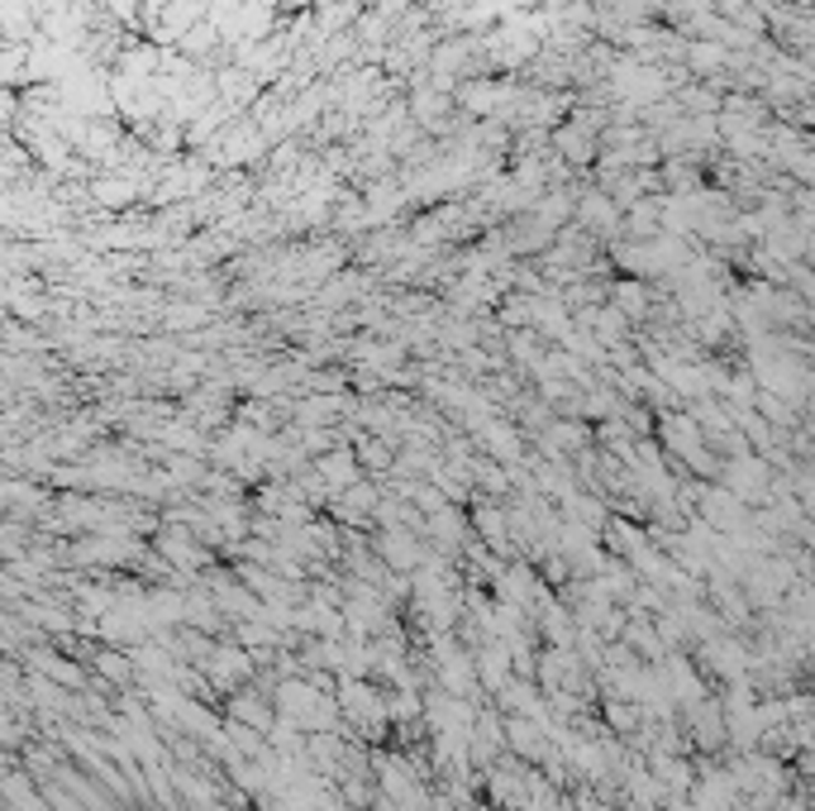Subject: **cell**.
Instances as JSON below:
<instances>
[{"label": "cell", "mask_w": 815, "mask_h": 811, "mask_svg": "<svg viewBox=\"0 0 815 811\" xmlns=\"http://www.w3.org/2000/svg\"><path fill=\"white\" fill-rule=\"evenodd\" d=\"M230 720H239L248 730H263V735H272V726H277L263 693H230Z\"/></svg>", "instance_id": "obj_1"}, {"label": "cell", "mask_w": 815, "mask_h": 811, "mask_svg": "<svg viewBox=\"0 0 815 811\" xmlns=\"http://www.w3.org/2000/svg\"><path fill=\"white\" fill-rule=\"evenodd\" d=\"M706 520L716 525V530H730V535H739V525H744V510H739V497L734 492H706Z\"/></svg>", "instance_id": "obj_2"}, {"label": "cell", "mask_w": 815, "mask_h": 811, "mask_svg": "<svg viewBox=\"0 0 815 811\" xmlns=\"http://www.w3.org/2000/svg\"><path fill=\"white\" fill-rule=\"evenodd\" d=\"M382 559H387L391 568H420V559H425V554H420V545H415L411 535L387 530V535H382Z\"/></svg>", "instance_id": "obj_3"}, {"label": "cell", "mask_w": 815, "mask_h": 811, "mask_svg": "<svg viewBox=\"0 0 815 811\" xmlns=\"http://www.w3.org/2000/svg\"><path fill=\"white\" fill-rule=\"evenodd\" d=\"M34 673H49L57 687H82L86 673L72 664V659H57V654H34Z\"/></svg>", "instance_id": "obj_4"}, {"label": "cell", "mask_w": 815, "mask_h": 811, "mask_svg": "<svg viewBox=\"0 0 815 811\" xmlns=\"http://www.w3.org/2000/svg\"><path fill=\"white\" fill-rule=\"evenodd\" d=\"M477 520H481V535H487V539H491V545H501V539H506V520H501V516H496V510H481V516H477Z\"/></svg>", "instance_id": "obj_5"}]
</instances>
